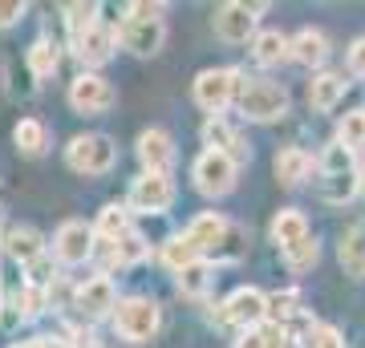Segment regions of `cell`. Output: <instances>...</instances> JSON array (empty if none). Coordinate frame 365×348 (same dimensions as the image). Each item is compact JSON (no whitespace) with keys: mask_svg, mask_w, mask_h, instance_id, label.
Here are the masks:
<instances>
[{"mask_svg":"<svg viewBox=\"0 0 365 348\" xmlns=\"http://www.w3.org/2000/svg\"><path fill=\"white\" fill-rule=\"evenodd\" d=\"M288 49H292V61H300V65H325L329 41L321 28H300L297 37L288 41Z\"/></svg>","mask_w":365,"mask_h":348,"instance_id":"cell-18","label":"cell"},{"mask_svg":"<svg viewBox=\"0 0 365 348\" xmlns=\"http://www.w3.org/2000/svg\"><path fill=\"white\" fill-rule=\"evenodd\" d=\"M211 280H215V271H211V263H207V259H195L191 268H182L179 275H175V284H179V292H182V296H191V300L207 296Z\"/></svg>","mask_w":365,"mask_h":348,"instance_id":"cell-24","label":"cell"},{"mask_svg":"<svg viewBox=\"0 0 365 348\" xmlns=\"http://www.w3.org/2000/svg\"><path fill=\"white\" fill-rule=\"evenodd\" d=\"M321 170H325V174H345V170H353V150H345L341 142H333L325 150V158H321Z\"/></svg>","mask_w":365,"mask_h":348,"instance_id":"cell-35","label":"cell"},{"mask_svg":"<svg viewBox=\"0 0 365 348\" xmlns=\"http://www.w3.org/2000/svg\"><path fill=\"white\" fill-rule=\"evenodd\" d=\"M195 259H203V255H199V247L191 243L187 235H170L167 243H163V263H167V268L175 271V275H179L182 268H191Z\"/></svg>","mask_w":365,"mask_h":348,"instance_id":"cell-26","label":"cell"},{"mask_svg":"<svg viewBox=\"0 0 365 348\" xmlns=\"http://www.w3.org/2000/svg\"><path fill=\"white\" fill-rule=\"evenodd\" d=\"M317 255H321V247H317V239L309 235V239H300L297 247H288V251H284V263H288L292 271H304V268H313V263H317Z\"/></svg>","mask_w":365,"mask_h":348,"instance_id":"cell-33","label":"cell"},{"mask_svg":"<svg viewBox=\"0 0 365 348\" xmlns=\"http://www.w3.org/2000/svg\"><path fill=\"white\" fill-rule=\"evenodd\" d=\"M337 142L345 146V150H357V146H365V110H353V114L341 117Z\"/></svg>","mask_w":365,"mask_h":348,"instance_id":"cell-32","label":"cell"},{"mask_svg":"<svg viewBox=\"0 0 365 348\" xmlns=\"http://www.w3.org/2000/svg\"><path fill=\"white\" fill-rule=\"evenodd\" d=\"M73 308L81 316H106V312L118 308V292H114V280L110 275H93L73 292Z\"/></svg>","mask_w":365,"mask_h":348,"instance_id":"cell-13","label":"cell"},{"mask_svg":"<svg viewBox=\"0 0 365 348\" xmlns=\"http://www.w3.org/2000/svg\"><path fill=\"white\" fill-rule=\"evenodd\" d=\"M309 170H313V158L300 146H288V150L276 154V179L284 182V186H300V182L309 179Z\"/></svg>","mask_w":365,"mask_h":348,"instance_id":"cell-20","label":"cell"},{"mask_svg":"<svg viewBox=\"0 0 365 348\" xmlns=\"http://www.w3.org/2000/svg\"><path fill=\"white\" fill-rule=\"evenodd\" d=\"M175 203V182L170 174H138L130 182V206L134 211H146V215H163L167 206Z\"/></svg>","mask_w":365,"mask_h":348,"instance_id":"cell-9","label":"cell"},{"mask_svg":"<svg viewBox=\"0 0 365 348\" xmlns=\"http://www.w3.org/2000/svg\"><path fill=\"white\" fill-rule=\"evenodd\" d=\"M73 45V53H78L81 65H106L110 57H114V45H118V28L102 25V21H93L81 37L69 41Z\"/></svg>","mask_w":365,"mask_h":348,"instance_id":"cell-11","label":"cell"},{"mask_svg":"<svg viewBox=\"0 0 365 348\" xmlns=\"http://www.w3.org/2000/svg\"><path fill=\"white\" fill-rule=\"evenodd\" d=\"M244 81H240V69H203L195 78V102L199 110H207L211 117H220L227 105L240 97Z\"/></svg>","mask_w":365,"mask_h":348,"instance_id":"cell-3","label":"cell"},{"mask_svg":"<svg viewBox=\"0 0 365 348\" xmlns=\"http://www.w3.org/2000/svg\"><path fill=\"white\" fill-rule=\"evenodd\" d=\"M69 344H73V348H98V344H93L90 328H69Z\"/></svg>","mask_w":365,"mask_h":348,"instance_id":"cell-40","label":"cell"},{"mask_svg":"<svg viewBox=\"0 0 365 348\" xmlns=\"http://www.w3.org/2000/svg\"><path fill=\"white\" fill-rule=\"evenodd\" d=\"M203 142H207V150H220V154H227L240 167V162H248V146L240 142V134H235L223 117H207V126H203Z\"/></svg>","mask_w":365,"mask_h":348,"instance_id":"cell-16","label":"cell"},{"mask_svg":"<svg viewBox=\"0 0 365 348\" xmlns=\"http://www.w3.org/2000/svg\"><path fill=\"white\" fill-rule=\"evenodd\" d=\"M118 41L130 53H138V57H155L163 49V41H167V25L163 21H150V25H143V21H122L118 25Z\"/></svg>","mask_w":365,"mask_h":348,"instance_id":"cell-14","label":"cell"},{"mask_svg":"<svg viewBox=\"0 0 365 348\" xmlns=\"http://www.w3.org/2000/svg\"><path fill=\"white\" fill-rule=\"evenodd\" d=\"M53 255L61 263H86L93 255V227H86L78 219L61 223L57 235H53Z\"/></svg>","mask_w":365,"mask_h":348,"instance_id":"cell-10","label":"cell"},{"mask_svg":"<svg viewBox=\"0 0 365 348\" xmlns=\"http://www.w3.org/2000/svg\"><path fill=\"white\" fill-rule=\"evenodd\" d=\"M304 348H345V336L333 324H317L313 332H309V340H304Z\"/></svg>","mask_w":365,"mask_h":348,"instance_id":"cell-36","label":"cell"},{"mask_svg":"<svg viewBox=\"0 0 365 348\" xmlns=\"http://www.w3.org/2000/svg\"><path fill=\"white\" fill-rule=\"evenodd\" d=\"M0 243H4V255L13 259V263H25V268L33 259L45 255V243H41V235L33 231V227H9Z\"/></svg>","mask_w":365,"mask_h":348,"instance_id":"cell-17","label":"cell"},{"mask_svg":"<svg viewBox=\"0 0 365 348\" xmlns=\"http://www.w3.org/2000/svg\"><path fill=\"white\" fill-rule=\"evenodd\" d=\"M158 304L146 296H134V300H122L114 308V328L122 340H130V344H146L150 336L158 332Z\"/></svg>","mask_w":365,"mask_h":348,"instance_id":"cell-4","label":"cell"},{"mask_svg":"<svg viewBox=\"0 0 365 348\" xmlns=\"http://www.w3.org/2000/svg\"><path fill=\"white\" fill-rule=\"evenodd\" d=\"M264 4H220L211 25H215V37L227 41V45H244L248 37H256V21H260Z\"/></svg>","mask_w":365,"mask_h":348,"instance_id":"cell-7","label":"cell"},{"mask_svg":"<svg viewBox=\"0 0 365 348\" xmlns=\"http://www.w3.org/2000/svg\"><path fill=\"white\" fill-rule=\"evenodd\" d=\"M252 57L260 65H280L284 57H292V49H288V37L284 33H276V28H264V33H256L252 37Z\"/></svg>","mask_w":365,"mask_h":348,"instance_id":"cell-23","label":"cell"},{"mask_svg":"<svg viewBox=\"0 0 365 348\" xmlns=\"http://www.w3.org/2000/svg\"><path fill=\"white\" fill-rule=\"evenodd\" d=\"M337 255H341V268L349 271V275H365V219L353 223L349 231H345Z\"/></svg>","mask_w":365,"mask_h":348,"instance_id":"cell-22","label":"cell"},{"mask_svg":"<svg viewBox=\"0 0 365 348\" xmlns=\"http://www.w3.org/2000/svg\"><path fill=\"white\" fill-rule=\"evenodd\" d=\"M341 97H345V78H337V73H317L309 81V105L317 114H329Z\"/></svg>","mask_w":365,"mask_h":348,"instance_id":"cell-19","label":"cell"},{"mask_svg":"<svg viewBox=\"0 0 365 348\" xmlns=\"http://www.w3.org/2000/svg\"><path fill=\"white\" fill-rule=\"evenodd\" d=\"M13 142L21 154H45V146H49V130L41 126L37 117H25V122H16V134H13Z\"/></svg>","mask_w":365,"mask_h":348,"instance_id":"cell-25","label":"cell"},{"mask_svg":"<svg viewBox=\"0 0 365 348\" xmlns=\"http://www.w3.org/2000/svg\"><path fill=\"white\" fill-rule=\"evenodd\" d=\"M227 227H232V223L223 219V215L203 211V215H195V219L187 223V231H182V235L199 247V255H203V251H211V255H215V251H220V243H223V235H227Z\"/></svg>","mask_w":365,"mask_h":348,"instance_id":"cell-15","label":"cell"},{"mask_svg":"<svg viewBox=\"0 0 365 348\" xmlns=\"http://www.w3.org/2000/svg\"><path fill=\"white\" fill-rule=\"evenodd\" d=\"M235 102L248 122H280L288 114V90L276 81H244Z\"/></svg>","mask_w":365,"mask_h":348,"instance_id":"cell-1","label":"cell"},{"mask_svg":"<svg viewBox=\"0 0 365 348\" xmlns=\"http://www.w3.org/2000/svg\"><path fill=\"white\" fill-rule=\"evenodd\" d=\"M33 344H37V348H66L61 340H53V336H41V340H33Z\"/></svg>","mask_w":365,"mask_h":348,"instance_id":"cell-41","label":"cell"},{"mask_svg":"<svg viewBox=\"0 0 365 348\" xmlns=\"http://www.w3.org/2000/svg\"><path fill=\"white\" fill-rule=\"evenodd\" d=\"M349 69L357 73V78H365V37H357L349 45Z\"/></svg>","mask_w":365,"mask_h":348,"instance_id":"cell-39","label":"cell"},{"mask_svg":"<svg viewBox=\"0 0 365 348\" xmlns=\"http://www.w3.org/2000/svg\"><path fill=\"white\" fill-rule=\"evenodd\" d=\"M235 348H288V332L280 324L264 320L260 328H248V332L235 340Z\"/></svg>","mask_w":365,"mask_h":348,"instance_id":"cell-27","label":"cell"},{"mask_svg":"<svg viewBox=\"0 0 365 348\" xmlns=\"http://www.w3.org/2000/svg\"><path fill=\"white\" fill-rule=\"evenodd\" d=\"M114 247H118V268H134V263H143V259L150 255V247H146V239L138 231L118 235Z\"/></svg>","mask_w":365,"mask_h":348,"instance_id":"cell-31","label":"cell"},{"mask_svg":"<svg viewBox=\"0 0 365 348\" xmlns=\"http://www.w3.org/2000/svg\"><path fill=\"white\" fill-rule=\"evenodd\" d=\"M13 348H37V344H13Z\"/></svg>","mask_w":365,"mask_h":348,"instance_id":"cell-43","label":"cell"},{"mask_svg":"<svg viewBox=\"0 0 365 348\" xmlns=\"http://www.w3.org/2000/svg\"><path fill=\"white\" fill-rule=\"evenodd\" d=\"M138 162H143L146 174H170L175 142H170L167 130H143L138 134Z\"/></svg>","mask_w":365,"mask_h":348,"instance_id":"cell-12","label":"cell"},{"mask_svg":"<svg viewBox=\"0 0 365 348\" xmlns=\"http://www.w3.org/2000/svg\"><path fill=\"white\" fill-rule=\"evenodd\" d=\"M357 186H361V191H365V167L357 170Z\"/></svg>","mask_w":365,"mask_h":348,"instance_id":"cell-42","label":"cell"},{"mask_svg":"<svg viewBox=\"0 0 365 348\" xmlns=\"http://www.w3.org/2000/svg\"><path fill=\"white\" fill-rule=\"evenodd\" d=\"M215 320L220 324H235V328H260L264 320H268V296H264L260 288H240V292H232V296L220 304V312H215Z\"/></svg>","mask_w":365,"mask_h":348,"instance_id":"cell-6","label":"cell"},{"mask_svg":"<svg viewBox=\"0 0 365 348\" xmlns=\"http://www.w3.org/2000/svg\"><path fill=\"white\" fill-rule=\"evenodd\" d=\"M130 231V211L126 206H102V215H98V223H93V239L102 235V239H118V235H126Z\"/></svg>","mask_w":365,"mask_h":348,"instance_id":"cell-28","label":"cell"},{"mask_svg":"<svg viewBox=\"0 0 365 348\" xmlns=\"http://www.w3.org/2000/svg\"><path fill=\"white\" fill-rule=\"evenodd\" d=\"M57 61H61V53H57V45L53 41H33V49H29V73L37 81L53 78V69H57Z\"/></svg>","mask_w":365,"mask_h":348,"instance_id":"cell-29","label":"cell"},{"mask_svg":"<svg viewBox=\"0 0 365 348\" xmlns=\"http://www.w3.org/2000/svg\"><path fill=\"white\" fill-rule=\"evenodd\" d=\"M21 16H25V4H21V0H0V28L16 25Z\"/></svg>","mask_w":365,"mask_h":348,"instance_id":"cell-38","label":"cell"},{"mask_svg":"<svg viewBox=\"0 0 365 348\" xmlns=\"http://www.w3.org/2000/svg\"><path fill=\"white\" fill-rule=\"evenodd\" d=\"M357 191H361L357 186V170H345V174H329L325 186H321V199L325 203H349Z\"/></svg>","mask_w":365,"mask_h":348,"instance_id":"cell-30","label":"cell"},{"mask_svg":"<svg viewBox=\"0 0 365 348\" xmlns=\"http://www.w3.org/2000/svg\"><path fill=\"white\" fill-rule=\"evenodd\" d=\"M66 162L78 174H110L118 162V146L106 134H81L66 146Z\"/></svg>","mask_w":365,"mask_h":348,"instance_id":"cell-2","label":"cell"},{"mask_svg":"<svg viewBox=\"0 0 365 348\" xmlns=\"http://www.w3.org/2000/svg\"><path fill=\"white\" fill-rule=\"evenodd\" d=\"M114 102H118L114 85L106 78H98V73H81V78L69 81V105L78 114H106Z\"/></svg>","mask_w":365,"mask_h":348,"instance_id":"cell-8","label":"cell"},{"mask_svg":"<svg viewBox=\"0 0 365 348\" xmlns=\"http://www.w3.org/2000/svg\"><path fill=\"white\" fill-rule=\"evenodd\" d=\"M0 308H4V304H0Z\"/></svg>","mask_w":365,"mask_h":348,"instance_id":"cell-44","label":"cell"},{"mask_svg":"<svg viewBox=\"0 0 365 348\" xmlns=\"http://www.w3.org/2000/svg\"><path fill=\"white\" fill-rule=\"evenodd\" d=\"M235 174H240V167H235L227 154H220V150H203V154L195 158V170H191L199 194H207V199L232 194L235 191Z\"/></svg>","mask_w":365,"mask_h":348,"instance_id":"cell-5","label":"cell"},{"mask_svg":"<svg viewBox=\"0 0 365 348\" xmlns=\"http://www.w3.org/2000/svg\"><path fill=\"white\" fill-rule=\"evenodd\" d=\"M300 239H309V219H304L300 211H280L272 219V243L280 247V251H288V247H297Z\"/></svg>","mask_w":365,"mask_h":348,"instance_id":"cell-21","label":"cell"},{"mask_svg":"<svg viewBox=\"0 0 365 348\" xmlns=\"http://www.w3.org/2000/svg\"><path fill=\"white\" fill-rule=\"evenodd\" d=\"M126 13H130L126 21H143V25H150V21H158V16L167 13V4H146V0H134Z\"/></svg>","mask_w":365,"mask_h":348,"instance_id":"cell-37","label":"cell"},{"mask_svg":"<svg viewBox=\"0 0 365 348\" xmlns=\"http://www.w3.org/2000/svg\"><path fill=\"white\" fill-rule=\"evenodd\" d=\"M98 21V4H66V25H69V41L81 37L86 28Z\"/></svg>","mask_w":365,"mask_h":348,"instance_id":"cell-34","label":"cell"}]
</instances>
